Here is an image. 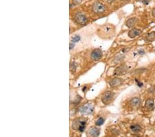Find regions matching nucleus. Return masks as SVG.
Masks as SVG:
<instances>
[{"label": "nucleus", "mask_w": 155, "mask_h": 137, "mask_svg": "<svg viewBox=\"0 0 155 137\" xmlns=\"http://www.w3.org/2000/svg\"><path fill=\"white\" fill-rule=\"evenodd\" d=\"M123 82V80L122 78H115L112 80L110 82V85L111 87H117L119 85H120L122 82Z\"/></svg>", "instance_id": "10"}, {"label": "nucleus", "mask_w": 155, "mask_h": 137, "mask_svg": "<svg viewBox=\"0 0 155 137\" xmlns=\"http://www.w3.org/2000/svg\"><path fill=\"white\" fill-rule=\"evenodd\" d=\"M141 100L139 97H134V98H132V99L130 100V104L132 107H135V108L139 107L141 105Z\"/></svg>", "instance_id": "9"}, {"label": "nucleus", "mask_w": 155, "mask_h": 137, "mask_svg": "<svg viewBox=\"0 0 155 137\" xmlns=\"http://www.w3.org/2000/svg\"><path fill=\"white\" fill-rule=\"evenodd\" d=\"M154 100H153L152 98H148V99L146 100L145 106H146V108L147 109V110H152L153 107H154Z\"/></svg>", "instance_id": "13"}, {"label": "nucleus", "mask_w": 155, "mask_h": 137, "mask_svg": "<svg viewBox=\"0 0 155 137\" xmlns=\"http://www.w3.org/2000/svg\"><path fill=\"white\" fill-rule=\"evenodd\" d=\"M141 33H142V31L140 30V29H132L131 30L129 31L128 33V36L130 38H135L138 37L139 35H140L141 34Z\"/></svg>", "instance_id": "8"}, {"label": "nucleus", "mask_w": 155, "mask_h": 137, "mask_svg": "<svg viewBox=\"0 0 155 137\" xmlns=\"http://www.w3.org/2000/svg\"><path fill=\"white\" fill-rule=\"evenodd\" d=\"M94 111V107L92 104L90 103H86L81 106L79 109V112L82 114L84 115H88L91 114Z\"/></svg>", "instance_id": "3"}, {"label": "nucleus", "mask_w": 155, "mask_h": 137, "mask_svg": "<svg viewBox=\"0 0 155 137\" xmlns=\"http://www.w3.org/2000/svg\"><path fill=\"white\" fill-rule=\"evenodd\" d=\"M89 134L92 137H98L100 134V130L95 127H92L89 130Z\"/></svg>", "instance_id": "11"}, {"label": "nucleus", "mask_w": 155, "mask_h": 137, "mask_svg": "<svg viewBox=\"0 0 155 137\" xmlns=\"http://www.w3.org/2000/svg\"><path fill=\"white\" fill-rule=\"evenodd\" d=\"M154 39H155V32L154 31H152V32H150L148 34H147L146 38H145V40L146 42H152L154 40Z\"/></svg>", "instance_id": "14"}, {"label": "nucleus", "mask_w": 155, "mask_h": 137, "mask_svg": "<svg viewBox=\"0 0 155 137\" xmlns=\"http://www.w3.org/2000/svg\"><path fill=\"white\" fill-rule=\"evenodd\" d=\"M134 137H141V136H134Z\"/></svg>", "instance_id": "28"}, {"label": "nucleus", "mask_w": 155, "mask_h": 137, "mask_svg": "<svg viewBox=\"0 0 155 137\" xmlns=\"http://www.w3.org/2000/svg\"><path fill=\"white\" fill-rule=\"evenodd\" d=\"M74 47H75V43L70 42V50H72Z\"/></svg>", "instance_id": "22"}, {"label": "nucleus", "mask_w": 155, "mask_h": 137, "mask_svg": "<svg viewBox=\"0 0 155 137\" xmlns=\"http://www.w3.org/2000/svg\"><path fill=\"white\" fill-rule=\"evenodd\" d=\"M92 9L93 13L96 15H100L106 11V6L103 3L100 1H95L93 3L92 6Z\"/></svg>", "instance_id": "2"}, {"label": "nucleus", "mask_w": 155, "mask_h": 137, "mask_svg": "<svg viewBox=\"0 0 155 137\" xmlns=\"http://www.w3.org/2000/svg\"><path fill=\"white\" fill-rule=\"evenodd\" d=\"M138 53H139V55H144L145 54V51L144 49H139L138 51Z\"/></svg>", "instance_id": "21"}, {"label": "nucleus", "mask_w": 155, "mask_h": 137, "mask_svg": "<svg viewBox=\"0 0 155 137\" xmlns=\"http://www.w3.org/2000/svg\"><path fill=\"white\" fill-rule=\"evenodd\" d=\"M137 22V17H131V18L128 19L126 22H125V26L127 28H132L135 25L136 23Z\"/></svg>", "instance_id": "12"}, {"label": "nucleus", "mask_w": 155, "mask_h": 137, "mask_svg": "<svg viewBox=\"0 0 155 137\" xmlns=\"http://www.w3.org/2000/svg\"><path fill=\"white\" fill-rule=\"evenodd\" d=\"M86 121H84V119L79 118L78 119H76L72 123V128L74 130H77L81 132H83L86 128Z\"/></svg>", "instance_id": "1"}, {"label": "nucleus", "mask_w": 155, "mask_h": 137, "mask_svg": "<svg viewBox=\"0 0 155 137\" xmlns=\"http://www.w3.org/2000/svg\"><path fill=\"white\" fill-rule=\"evenodd\" d=\"M150 0H142V2L145 3V4H148V3L150 2Z\"/></svg>", "instance_id": "23"}, {"label": "nucleus", "mask_w": 155, "mask_h": 137, "mask_svg": "<svg viewBox=\"0 0 155 137\" xmlns=\"http://www.w3.org/2000/svg\"><path fill=\"white\" fill-rule=\"evenodd\" d=\"M80 37H79V35H75L72 38V42L75 43V42H78L80 40Z\"/></svg>", "instance_id": "18"}, {"label": "nucleus", "mask_w": 155, "mask_h": 137, "mask_svg": "<svg viewBox=\"0 0 155 137\" xmlns=\"http://www.w3.org/2000/svg\"><path fill=\"white\" fill-rule=\"evenodd\" d=\"M121 1H130V0H121Z\"/></svg>", "instance_id": "27"}, {"label": "nucleus", "mask_w": 155, "mask_h": 137, "mask_svg": "<svg viewBox=\"0 0 155 137\" xmlns=\"http://www.w3.org/2000/svg\"><path fill=\"white\" fill-rule=\"evenodd\" d=\"M130 130L134 133H138L141 130V127L138 124H134L130 126Z\"/></svg>", "instance_id": "15"}, {"label": "nucleus", "mask_w": 155, "mask_h": 137, "mask_svg": "<svg viewBox=\"0 0 155 137\" xmlns=\"http://www.w3.org/2000/svg\"><path fill=\"white\" fill-rule=\"evenodd\" d=\"M105 1H106V2L108 3H113L114 1H115V0H105Z\"/></svg>", "instance_id": "24"}, {"label": "nucleus", "mask_w": 155, "mask_h": 137, "mask_svg": "<svg viewBox=\"0 0 155 137\" xmlns=\"http://www.w3.org/2000/svg\"><path fill=\"white\" fill-rule=\"evenodd\" d=\"M103 123H104V119L101 117L99 118L98 120L95 122V125L96 126H101V125H102Z\"/></svg>", "instance_id": "17"}, {"label": "nucleus", "mask_w": 155, "mask_h": 137, "mask_svg": "<svg viewBox=\"0 0 155 137\" xmlns=\"http://www.w3.org/2000/svg\"><path fill=\"white\" fill-rule=\"evenodd\" d=\"M152 16L155 17V8H154L152 9Z\"/></svg>", "instance_id": "26"}, {"label": "nucleus", "mask_w": 155, "mask_h": 137, "mask_svg": "<svg viewBox=\"0 0 155 137\" xmlns=\"http://www.w3.org/2000/svg\"><path fill=\"white\" fill-rule=\"evenodd\" d=\"M90 58L94 61H98L102 58V51L99 48H96L91 53Z\"/></svg>", "instance_id": "7"}, {"label": "nucleus", "mask_w": 155, "mask_h": 137, "mask_svg": "<svg viewBox=\"0 0 155 137\" xmlns=\"http://www.w3.org/2000/svg\"><path fill=\"white\" fill-rule=\"evenodd\" d=\"M74 20L77 24H78L79 25L84 26L86 25L88 22V18L84 14L82 13H77L74 15Z\"/></svg>", "instance_id": "4"}, {"label": "nucleus", "mask_w": 155, "mask_h": 137, "mask_svg": "<svg viewBox=\"0 0 155 137\" xmlns=\"http://www.w3.org/2000/svg\"><path fill=\"white\" fill-rule=\"evenodd\" d=\"M114 96H115V93L111 91H107L102 95L101 97V102L104 104V105H108L111 103L113 100Z\"/></svg>", "instance_id": "5"}, {"label": "nucleus", "mask_w": 155, "mask_h": 137, "mask_svg": "<svg viewBox=\"0 0 155 137\" xmlns=\"http://www.w3.org/2000/svg\"><path fill=\"white\" fill-rule=\"evenodd\" d=\"M129 69V67L125 64H123V65H121L120 66H119L115 70V75L116 76H120L122 75V74H125V72H127Z\"/></svg>", "instance_id": "6"}, {"label": "nucleus", "mask_w": 155, "mask_h": 137, "mask_svg": "<svg viewBox=\"0 0 155 137\" xmlns=\"http://www.w3.org/2000/svg\"><path fill=\"white\" fill-rule=\"evenodd\" d=\"M148 91L151 93H155V85L152 86L149 89V90H148Z\"/></svg>", "instance_id": "20"}, {"label": "nucleus", "mask_w": 155, "mask_h": 137, "mask_svg": "<svg viewBox=\"0 0 155 137\" xmlns=\"http://www.w3.org/2000/svg\"><path fill=\"white\" fill-rule=\"evenodd\" d=\"M83 0H72V3L74 5H79L80 3H82Z\"/></svg>", "instance_id": "19"}, {"label": "nucleus", "mask_w": 155, "mask_h": 137, "mask_svg": "<svg viewBox=\"0 0 155 137\" xmlns=\"http://www.w3.org/2000/svg\"><path fill=\"white\" fill-rule=\"evenodd\" d=\"M77 63H76V62H72L71 64H70V71H71L72 73H74L75 72L76 69H77Z\"/></svg>", "instance_id": "16"}, {"label": "nucleus", "mask_w": 155, "mask_h": 137, "mask_svg": "<svg viewBox=\"0 0 155 137\" xmlns=\"http://www.w3.org/2000/svg\"><path fill=\"white\" fill-rule=\"evenodd\" d=\"M136 81H137V82L138 84V86H139V87H142L143 86V83H141V82H139V81H138L137 80H136Z\"/></svg>", "instance_id": "25"}]
</instances>
